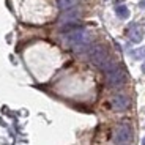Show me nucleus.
<instances>
[{"instance_id":"obj_1","label":"nucleus","mask_w":145,"mask_h":145,"mask_svg":"<svg viewBox=\"0 0 145 145\" xmlns=\"http://www.w3.org/2000/svg\"><path fill=\"white\" fill-rule=\"evenodd\" d=\"M63 41H65L66 46L71 47L72 51L84 52V51H87L88 47H90L91 36L85 29L77 27V29H71L69 32H66L65 36H63Z\"/></svg>"},{"instance_id":"obj_2","label":"nucleus","mask_w":145,"mask_h":145,"mask_svg":"<svg viewBox=\"0 0 145 145\" xmlns=\"http://www.w3.org/2000/svg\"><path fill=\"white\" fill-rule=\"evenodd\" d=\"M88 58H90V62L93 63L95 66L101 68L104 72L107 71V69L114 65V63H115V62H112V60H110L107 49H106L104 46H101V44H96V46L90 47V52H88Z\"/></svg>"},{"instance_id":"obj_3","label":"nucleus","mask_w":145,"mask_h":145,"mask_svg":"<svg viewBox=\"0 0 145 145\" xmlns=\"http://www.w3.org/2000/svg\"><path fill=\"white\" fill-rule=\"evenodd\" d=\"M106 80H107L109 87H121L125 82H126V71L123 69L121 65H117L114 63L110 68L106 71Z\"/></svg>"},{"instance_id":"obj_4","label":"nucleus","mask_w":145,"mask_h":145,"mask_svg":"<svg viewBox=\"0 0 145 145\" xmlns=\"http://www.w3.org/2000/svg\"><path fill=\"white\" fill-rule=\"evenodd\" d=\"M133 139V129L128 123H121L115 128L114 133V144L115 145H126Z\"/></svg>"},{"instance_id":"obj_5","label":"nucleus","mask_w":145,"mask_h":145,"mask_svg":"<svg viewBox=\"0 0 145 145\" xmlns=\"http://www.w3.org/2000/svg\"><path fill=\"white\" fill-rule=\"evenodd\" d=\"M126 35H128V38H129L133 43H140L142 38H144V29L139 25L137 22H133V24L128 25Z\"/></svg>"},{"instance_id":"obj_6","label":"nucleus","mask_w":145,"mask_h":145,"mask_svg":"<svg viewBox=\"0 0 145 145\" xmlns=\"http://www.w3.org/2000/svg\"><path fill=\"white\" fill-rule=\"evenodd\" d=\"M112 107L115 109V110H118V112H121V110H126L128 107H129V98H128L126 95H115L112 98Z\"/></svg>"},{"instance_id":"obj_7","label":"nucleus","mask_w":145,"mask_h":145,"mask_svg":"<svg viewBox=\"0 0 145 145\" xmlns=\"http://www.w3.org/2000/svg\"><path fill=\"white\" fill-rule=\"evenodd\" d=\"M115 13L120 19H126L128 16H129V10L126 8V5H121V3L115 7Z\"/></svg>"},{"instance_id":"obj_8","label":"nucleus","mask_w":145,"mask_h":145,"mask_svg":"<svg viewBox=\"0 0 145 145\" xmlns=\"http://www.w3.org/2000/svg\"><path fill=\"white\" fill-rule=\"evenodd\" d=\"M58 7H60V10H71L74 5L77 3V0H57Z\"/></svg>"},{"instance_id":"obj_9","label":"nucleus","mask_w":145,"mask_h":145,"mask_svg":"<svg viewBox=\"0 0 145 145\" xmlns=\"http://www.w3.org/2000/svg\"><path fill=\"white\" fill-rule=\"evenodd\" d=\"M133 57L134 58H145V47H140V49H136V51H133Z\"/></svg>"},{"instance_id":"obj_10","label":"nucleus","mask_w":145,"mask_h":145,"mask_svg":"<svg viewBox=\"0 0 145 145\" xmlns=\"http://www.w3.org/2000/svg\"><path fill=\"white\" fill-rule=\"evenodd\" d=\"M140 7H142V8H145V0H142V2H140Z\"/></svg>"},{"instance_id":"obj_11","label":"nucleus","mask_w":145,"mask_h":145,"mask_svg":"<svg viewBox=\"0 0 145 145\" xmlns=\"http://www.w3.org/2000/svg\"><path fill=\"white\" fill-rule=\"evenodd\" d=\"M142 72H145V62L142 63Z\"/></svg>"},{"instance_id":"obj_12","label":"nucleus","mask_w":145,"mask_h":145,"mask_svg":"<svg viewBox=\"0 0 145 145\" xmlns=\"http://www.w3.org/2000/svg\"><path fill=\"white\" fill-rule=\"evenodd\" d=\"M142 145H145V137H144V140H142Z\"/></svg>"},{"instance_id":"obj_13","label":"nucleus","mask_w":145,"mask_h":145,"mask_svg":"<svg viewBox=\"0 0 145 145\" xmlns=\"http://www.w3.org/2000/svg\"><path fill=\"white\" fill-rule=\"evenodd\" d=\"M126 145H129V144H126Z\"/></svg>"}]
</instances>
